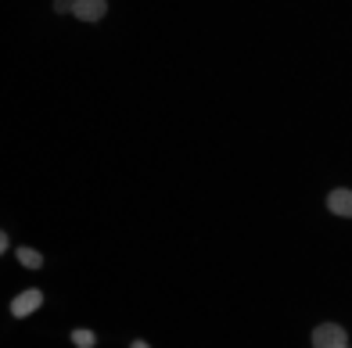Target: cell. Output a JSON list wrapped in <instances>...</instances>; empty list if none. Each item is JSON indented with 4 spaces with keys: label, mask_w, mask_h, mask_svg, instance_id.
Wrapping results in <instances>:
<instances>
[{
    "label": "cell",
    "mask_w": 352,
    "mask_h": 348,
    "mask_svg": "<svg viewBox=\"0 0 352 348\" xmlns=\"http://www.w3.org/2000/svg\"><path fill=\"white\" fill-rule=\"evenodd\" d=\"M349 345V334L342 323H320L313 330V348H345Z\"/></svg>",
    "instance_id": "obj_1"
},
{
    "label": "cell",
    "mask_w": 352,
    "mask_h": 348,
    "mask_svg": "<svg viewBox=\"0 0 352 348\" xmlns=\"http://www.w3.org/2000/svg\"><path fill=\"white\" fill-rule=\"evenodd\" d=\"M43 305V291H22V294H14L11 298V316L14 320H22V316H29V312H36Z\"/></svg>",
    "instance_id": "obj_2"
},
{
    "label": "cell",
    "mask_w": 352,
    "mask_h": 348,
    "mask_svg": "<svg viewBox=\"0 0 352 348\" xmlns=\"http://www.w3.org/2000/svg\"><path fill=\"white\" fill-rule=\"evenodd\" d=\"M72 14L83 22H101L108 14V0H72Z\"/></svg>",
    "instance_id": "obj_3"
},
{
    "label": "cell",
    "mask_w": 352,
    "mask_h": 348,
    "mask_svg": "<svg viewBox=\"0 0 352 348\" xmlns=\"http://www.w3.org/2000/svg\"><path fill=\"white\" fill-rule=\"evenodd\" d=\"M327 209H331L334 216L352 219V191H349V187H338V191L327 194Z\"/></svg>",
    "instance_id": "obj_4"
},
{
    "label": "cell",
    "mask_w": 352,
    "mask_h": 348,
    "mask_svg": "<svg viewBox=\"0 0 352 348\" xmlns=\"http://www.w3.org/2000/svg\"><path fill=\"white\" fill-rule=\"evenodd\" d=\"M19 262L25 266V270H40V266H43V255H40L36 248H19Z\"/></svg>",
    "instance_id": "obj_5"
},
{
    "label": "cell",
    "mask_w": 352,
    "mask_h": 348,
    "mask_svg": "<svg viewBox=\"0 0 352 348\" xmlns=\"http://www.w3.org/2000/svg\"><path fill=\"white\" fill-rule=\"evenodd\" d=\"M72 345H79V348H94V345H98V334H94V330H72Z\"/></svg>",
    "instance_id": "obj_6"
},
{
    "label": "cell",
    "mask_w": 352,
    "mask_h": 348,
    "mask_svg": "<svg viewBox=\"0 0 352 348\" xmlns=\"http://www.w3.org/2000/svg\"><path fill=\"white\" fill-rule=\"evenodd\" d=\"M54 11L58 14H72V0H54Z\"/></svg>",
    "instance_id": "obj_7"
},
{
    "label": "cell",
    "mask_w": 352,
    "mask_h": 348,
    "mask_svg": "<svg viewBox=\"0 0 352 348\" xmlns=\"http://www.w3.org/2000/svg\"><path fill=\"white\" fill-rule=\"evenodd\" d=\"M4 251H8V233L0 230V255H4Z\"/></svg>",
    "instance_id": "obj_8"
},
{
    "label": "cell",
    "mask_w": 352,
    "mask_h": 348,
    "mask_svg": "<svg viewBox=\"0 0 352 348\" xmlns=\"http://www.w3.org/2000/svg\"><path fill=\"white\" fill-rule=\"evenodd\" d=\"M130 348H151V345H148V341H133Z\"/></svg>",
    "instance_id": "obj_9"
}]
</instances>
